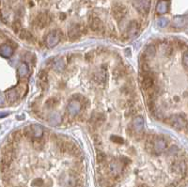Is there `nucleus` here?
Listing matches in <instances>:
<instances>
[{
	"mask_svg": "<svg viewBox=\"0 0 188 187\" xmlns=\"http://www.w3.org/2000/svg\"><path fill=\"white\" fill-rule=\"evenodd\" d=\"M148 108H149L150 111L153 112L155 109V106H154V103H153V100L151 99L149 102H148Z\"/></svg>",
	"mask_w": 188,
	"mask_h": 187,
	"instance_id": "nucleus-31",
	"label": "nucleus"
},
{
	"mask_svg": "<svg viewBox=\"0 0 188 187\" xmlns=\"http://www.w3.org/2000/svg\"><path fill=\"white\" fill-rule=\"evenodd\" d=\"M89 27L92 31H100L102 29V22L99 17H92L89 21Z\"/></svg>",
	"mask_w": 188,
	"mask_h": 187,
	"instance_id": "nucleus-10",
	"label": "nucleus"
},
{
	"mask_svg": "<svg viewBox=\"0 0 188 187\" xmlns=\"http://www.w3.org/2000/svg\"><path fill=\"white\" fill-rule=\"evenodd\" d=\"M38 77H39V79H40V80H41V81L45 82V81H46V79H47V72H46V71L42 70L41 72H39Z\"/></svg>",
	"mask_w": 188,
	"mask_h": 187,
	"instance_id": "nucleus-27",
	"label": "nucleus"
},
{
	"mask_svg": "<svg viewBox=\"0 0 188 187\" xmlns=\"http://www.w3.org/2000/svg\"><path fill=\"white\" fill-rule=\"evenodd\" d=\"M6 97H7V101H9L10 103H14L17 100L19 99L21 92L18 88H10L9 90L6 91Z\"/></svg>",
	"mask_w": 188,
	"mask_h": 187,
	"instance_id": "nucleus-8",
	"label": "nucleus"
},
{
	"mask_svg": "<svg viewBox=\"0 0 188 187\" xmlns=\"http://www.w3.org/2000/svg\"><path fill=\"white\" fill-rule=\"evenodd\" d=\"M168 10V3L167 0H161L156 5V12L158 14H165Z\"/></svg>",
	"mask_w": 188,
	"mask_h": 187,
	"instance_id": "nucleus-17",
	"label": "nucleus"
},
{
	"mask_svg": "<svg viewBox=\"0 0 188 187\" xmlns=\"http://www.w3.org/2000/svg\"><path fill=\"white\" fill-rule=\"evenodd\" d=\"M168 25V20L166 19V18H160L157 21V26L161 28L166 27Z\"/></svg>",
	"mask_w": 188,
	"mask_h": 187,
	"instance_id": "nucleus-25",
	"label": "nucleus"
},
{
	"mask_svg": "<svg viewBox=\"0 0 188 187\" xmlns=\"http://www.w3.org/2000/svg\"><path fill=\"white\" fill-rule=\"evenodd\" d=\"M31 130H32V134L34 138H41L43 134V129L41 125L39 124H33L31 125Z\"/></svg>",
	"mask_w": 188,
	"mask_h": 187,
	"instance_id": "nucleus-18",
	"label": "nucleus"
},
{
	"mask_svg": "<svg viewBox=\"0 0 188 187\" xmlns=\"http://www.w3.org/2000/svg\"><path fill=\"white\" fill-rule=\"evenodd\" d=\"M67 110L69 112V114L71 116H76L81 110V104L80 102H78L76 100L71 101L69 104L67 106Z\"/></svg>",
	"mask_w": 188,
	"mask_h": 187,
	"instance_id": "nucleus-7",
	"label": "nucleus"
},
{
	"mask_svg": "<svg viewBox=\"0 0 188 187\" xmlns=\"http://www.w3.org/2000/svg\"><path fill=\"white\" fill-rule=\"evenodd\" d=\"M48 122L53 126H58L61 123V116L58 112H51L48 116Z\"/></svg>",
	"mask_w": 188,
	"mask_h": 187,
	"instance_id": "nucleus-13",
	"label": "nucleus"
},
{
	"mask_svg": "<svg viewBox=\"0 0 188 187\" xmlns=\"http://www.w3.org/2000/svg\"><path fill=\"white\" fill-rule=\"evenodd\" d=\"M19 34H20V35H19L20 39H24V41H30V39H32L31 33L28 30H26V29H22Z\"/></svg>",
	"mask_w": 188,
	"mask_h": 187,
	"instance_id": "nucleus-22",
	"label": "nucleus"
},
{
	"mask_svg": "<svg viewBox=\"0 0 188 187\" xmlns=\"http://www.w3.org/2000/svg\"><path fill=\"white\" fill-rule=\"evenodd\" d=\"M183 65L184 68H188V50L185 51L183 56Z\"/></svg>",
	"mask_w": 188,
	"mask_h": 187,
	"instance_id": "nucleus-29",
	"label": "nucleus"
},
{
	"mask_svg": "<svg viewBox=\"0 0 188 187\" xmlns=\"http://www.w3.org/2000/svg\"><path fill=\"white\" fill-rule=\"evenodd\" d=\"M80 28L78 27V26H72L70 27L69 31H68V37L71 39V41H76L80 37Z\"/></svg>",
	"mask_w": 188,
	"mask_h": 187,
	"instance_id": "nucleus-12",
	"label": "nucleus"
},
{
	"mask_svg": "<svg viewBox=\"0 0 188 187\" xmlns=\"http://www.w3.org/2000/svg\"><path fill=\"white\" fill-rule=\"evenodd\" d=\"M111 140L113 141V142H115V143H118V144H122L124 141L121 137H117V135H112V137H110Z\"/></svg>",
	"mask_w": 188,
	"mask_h": 187,
	"instance_id": "nucleus-30",
	"label": "nucleus"
},
{
	"mask_svg": "<svg viewBox=\"0 0 188 187\" xmlns=\"http://www.w3.org/2000/svg\"><path fill=\"white\" fill-rule=\"evenodd\" d=\"M59 41H60V34L59 33V31L54 30L48 33L46 39H45V43H46L47 47L53 48L56 45H58Z\"/></svg>",
	"mask_w": 188,
	"mask_h": 187,
	"instance_id": "nucleus-3",
	"label": "nucleus"
},
{
	"mask_svg": "<svg viewBox=\"0 0 188 187\" xmlns=\"http://www.w3.org/2000/svg\"><path fill=\"white\" fill-rule=\"evenodd\" d=\"M12 30L15 32V33H20V31L22 30V24L20 20H15L13 23H12Z\"/></svg>",
	"mask_w": 188,
	"mask_h": 187,
	"instance_id": "nucleus-23",
	"label": "nucleus"
},
{
	"mask_svg": "<svg viewBox=\"0 0 188 187\" xmlns=\"http://www.w3.org/2000/svg\"><path fill=\"white\" fill-rule=\"evenodd\" d=\"M127 13V8L124 5L119 4L115 5L112 9V15L117 21H121L124 18V16Z\"/></svg>",
	"mask_w": 188,
	"mask_h": 187,
	"instance_id": "nucleus-4",
	"label": "nucleus"
},
{
	"mask_svg": "<svg viewBox=\"0 0 188 187\" xmlns=\"http://www.w3.org/2000/svg\"><path fill=\"white\" fill-rule=\"evenodd\" d=\"M43 184V180L42 179H36L35 180H33L32 185L34 186H42Z\"/></svg>",
	"mask_w": 188,
	"mask_h": 187,
	"instance_id": "nucleus-33",
	"label": "nucleus"
},
{
	"mask_svg": "<svg viewBox=\"0 0 188 187\" xmlns=\"http://www.w3.org/2000/svg\"><path fill=\"white\" fill-rule=\"evenodd\" d=\"M22 135H23V134L21 133V131H16V132H14V133L12 134L13 139H14V141H16V142H18V141L21 140Z\"/></svg>",
	"mask_w": 188,
	"mask_h": 187,
	"instance_id": "nucleus-28",
	"label": "nucleus"
},
{
	"mask_svg": "<svg viewBox=\"0 0 188 187\" xmlns=\"http://www.w3.org/2000/svg\"><path fill=\"white\" fill-rule=\"evenodd\" d=\"M167 123H168L170 126H172L174 127L175 129H177V130H181V129H184L186 127V121L183 118V117H181L179 115H174V116H171V117H169L167 121H165Z\"/></svg>",
	"mask_w": 188,
	"mask_h": 187,
	"instance_id": "nucleus-2",
	"label": "nucleus"
},
{
	"mask_svg": "<svg viewBox=\"0 0 188 187\" xmlns=\"http://www.w3.org/2000/svg\"><path fill=\"white\" fill-rule=\"evenodd\" d=\"M141 87L144 89H150L151 88L153 87V79L151 75H144L143 79L141 81Z\"/></svg>",
	"mask_w": 188,
	"mask_h": 187,
	"instance_id": "nucleus-16",
	"label": "nucleus"
},
{
	"mask_svg": "<svg viewBox=\"0 0 188 187\" xmlns=\"http://www.w3.org/2000/svg\"><path fill=\"white\" fill-rule=\"evenodd\" d=\"M153 151L155 153H161L167 148V143L163 138H155L152 140Z\"/></svg>",
	"mask_w": 188,
	"mask_h": 187,
	"instance_id": "nucleus-6",
	"label": "nucleus"
},
{
	"mask_svg": "<svg viewBox=\"0 0 188 187\" xmlns=\"http://www.w3.org/2000/svg\"><path fill=\"white\" fill-rule=\"evenodd\" d=\"M188 24V16H176L172 20V26L175 28H183Z\"/></svg>",
	"mask_w": 188,
	"mask_h": 187,
	"instance_id": "nucleus-9",
	"label": "nucleus"
},
{
	"mask_svg": "<svg viewBox=\"0 0 188 187\" xmlns=\"http://www.w3.org/2000/svg\"><path fill=\"white\" fill-rule=\"evenodd\" d=\"M0 54H1L3 58H9L13 54V48L8 43H3L0 46Z\"/></svg>",
	"mask_w": 188,
	"mask_h": 187,
	"instance_id": "nucleus-11",
	"label": "nucleus"
},
{
	"mask_svg": "<svg viewBox=\"0 0 188 187\" xmlns=\"http://www.w3.org/2000/svg\"><path fill=\"white\" fill-rule=\"evenodd\" d=\"M28 66L26 63H21L18 66V69H17V73H18L19 78H24L28 75Z\"/></svg>",
	"mask_w": 188,
	"mask_h": 187,
	"instance_id": "nucleus-20",
	"label": "nucleus"
},
{
	"mask_svg": "<svg viewBox=\"0 0 188 187\" xmlns=\"http://www.w3.org/2000/svg\"><path fill=\"white\" fill-rule=\"evenodd\" d=\"M33 145L36 149H42L44 146V141L42 138H36V140H34Z\"/></svg>",
	"mask_w": 188,
	"mask_h": 187,
	"instance_id": "nucleus-24",
	"label": "nucleus"
},
{
	"mask_svg": "<svg viewBox=\"0 0 188 187\" xmlns=\"http://www.w3.org/2000/svg\"><path fill=\"white\" fill-rule=\"evenodd\" d=\"M138 187H149V186H148V185H146V184H140Z\"/></svg>",
	"mask_w": 188,
	"mask_h": 187,
	"instance_id": "nucleus-35",
	"label": "nucleus"
},
{
	"mask_svg": "<svg viewBox=\"0 0 188 187\" xmlns=\"http://www.w3.org/2000/svg\"><path fill=\"white\" fill-rule=\"evenodd\" d=\"M50 21H51V18L46 12H41L36 17V25L40 28H43L46 26H48Z\"/></svg>",
	"mask_w": 188,
	"mask_h": 187,
	"instance_id": "nucleus-5",
	"label": "nucleus"
},
{
	"mask_svg": "<svg viewBox=\"0 0 188 187\" xmlns=\"http://www.w3.org/2000/svg\"><path fill=\"white\" fill-rule=\"evenodd\" d=\"M53 68L56 72H61L65 68V62L62 58H56L53 62Z\"/></svg>",
	"mask_w": 188,
	"mask_h": 187,
	"instance_id": "nucleus-21",
	"label": "nucleus"
},
{
	"mask_svg": "<svg viewBox=\"0 0 188 187\" xmlns=\"http://www.w3.org/2000/svg\"><path fill=\"white\" fill-rule=\"evenodd\" d=\"M133 127L138 133H140L144 127V120L141 116H136L133 120Z\"/></svg>",
	"mask_w": 188,
	"mask_h": 187,
	"instance_id": "nucleus-15",
	"label": "nucleus"
},
{
	"mask_svg": "<svg viewBox=\"0 0 188 187\" xmlns=\"http://www.w3.org/2000/svg\"><path fill=\"white\" fill-rule=\"evenodd\" d=\"M5 105V96H4V94L1 96V106L3 107Z\"/></svg>",
	"mask_w": 188,
	"mask_h": 187,
	"instance_id": "nucleus-34",
	"label": "nucleus"
},
{
	"mask_svg": "<svg viewBox=\"0 0 188 187\" xmlns=\"http://www.w3.org/2000/svg\"><path fill=\"white\" fill-rule=\"evenodd\" d=\"M133 5L135 9L142 15H148L150 12L151 0H134Z\"/></svg>",
	"mask_w": 188,
	"mask_h": 187,
	"instance_id": "nucleus-1",
	"label": "nucleus"
},
{
	"mask_svg": "<svg viewBox=\"0 0 188 187\" xmlns=\"http://www.w3.org/2000/svg\"><path fill=\"white\" fill-rule=\"evenodd\" d=\"M139 28H140V25H139V23L138 21H135V20L131 21L129 23L128 26H127V33H128V35L129 36L135 35V34L138 33V31L139 30Z\"/></svg>",
	"mask_w": 188,
	"mask_h": 187,
	"instance_id": "nucleus-14",
	"label": "nucleus"
},
{
	"mask_svg": "<svg viewBox=\"0 0 188 187\" xmlns=\"http://www.w3.org/2000/svg\"><path fill=\"white\" fill-rule=\"evenodd\" d=\"M93 142L96 146H100L102 144V139L99 135H94L93 137Z\"/></svg>",
	"mask_w": 188,
	"mask_h": 187,
	"instance_id": "nucleus-32",
	"label": "nucleus"
},
{
	"mask_svg": "<svg viewBox=\"0 0 188 187\" xmlns=\"http://www.w3.org/2000/svg\"><path fill=\"white\" fill-rule=\"evenodd\" d=\"M156 54V48L153 44H150L146 47L144 51V56L145 58H154V56Z\"/></svg>",
	"mask_w": 188,
	"mask_h": 187,
	"instance_id": "nucleus-19",
	"label": "nucleus"
},
{
	"mask_svg": "<svg viewBox=\"0 0 188 187\" xmlns=\"http://www.w3.org/2000/svg\"><path fill=\"white\" fill-rule=\"evenodd\" d=\"M105 160V154L104 153V152H101L99 151L98 153H97V156H96V161L97 163H99V164H102V163H104Z\"/></svg>",
	"mask_w": 188,
	"mask_h": 187,
	"instance_id": "nucleus-26",
	"label": "nucleus"
}]
</instances>
